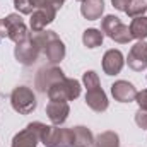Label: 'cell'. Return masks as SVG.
<instances>
[{"label":"cell","mask_w":147,"mask_h":147,"mask_svg":"<svg viewBox=\"0 0 147 147\" xmlns=\"http://www.w3.org/2000/svg\"><path fill=\"white\" fill-rule=\"evenodd\" d=\"M103 9H105L103 0H84V3L80 7V12L86 19L94 21L103 14Z\"/></svg>","instance_id":"cell-16"},{"label":"cell","mask_w":147,"mask_h":147,"mask_svg":"<svg viewBox=\"0 0 147 147\" xmlns=\"http://www.w3.org/2000/svg\"><path fill=\"white\" fill-rule=\"evenodd\" d=\"M103 31L115 41L118 43H128L132 39V34H130V28H127L125 24L120 22L118 17L115 16H108L105 17L103 21Z\"/></svg>","instance_id":"cell-5"},{"label":"cell","mask_w":147,"mask_h":147,"mask_svg":"<svg viewBox=\"0 0 147 147\" xmlns=\"http://www.w3.org/2000/svg\"><path fill=\"white\" fill-rule=\"evenodd\" d=\"M46 113L50 116V120L55 123V125H60L67 120V115H69V105L67 101H50Z\"/></svg>","instance_id":"cell-13"},{"label":"cell","mask_w":147,"mask_h":147,"mask_svg":"<svg viewBox=\"0 0 147 147\" xmlns=\"http://www.w3.org/2000/svg\"><path fill=\"white\" fill-rule=\"evenodd\" d=\"M14 5H16V9H17L19 12H22V14H29V12H33V9H34V5L31 3V0H14Z\"/></svg>","instance_id":"cell-23"},{"label":"cell","mask_w":147,"mask_h":147,"mask_svg":"<svg viewBox=\"0 0 147 147\" xmlns=\"http://www.w3.org/2000/svg\"><path fill=\"white\" fill-rule=\"evenodd\" d=\"M135 99H137V103L140 105V110H146V111H147V91L137 92Z\"/></svg>","instance_id":"cell-26"},{"label":"cell","mask_w":147,"mask_h":147,"mask_svg":"<svg viewBox=\"0 0 147 147\" xmlns=\"http://www.w3.org/2000/svg\"><path fill=\"white\" fill-rule=\"evenodd\" d=\"M39 139L43 140L45 146L50 147H70L74 144L72 130L57 128V127H45L43 123H41Z\"/></svg>","instance_id":"cell-2"},{"label":"cell","mask_w":147,"mask_h":147,"mask_svg":"<svg viewBox=\"0 0 147 147\" xmlns=\"http://www.w3.org/2000/svg\"><path fill=\"white\" fill-rule=\"evenodd\" d=\"M2 26H3V29H5V34L10 38V39H14L17 45L19 43H22V41H26L29 36V33H28V29H26V26H24V22H22V19L19 17V16H16V14H12V16H9L5 21H2L0 22Z\"/></svg>","instance_id":"cell-6"},{"label":"cell","mask_w":147,"mask_h":147,"mask_svg":"<svg viewBox=\"0 0 147 147\" xmlns=\"http://www.w3.org/2000/svg\"><path fill=\"white\" fill-rule=\"evenodd\" d=\"M86 103L89 108H92L94 111L101 113L108 108V99H106V94L103 92V89L99 86L96 87H91L87 89V96H86Z\"/></svg>","instance_id":"cell-10"},{"label":"cell","mask_w":147,"mask_h":147,"mask_svg":"<svg viewBox=\"0 0 147 147\" xmlns=\"http://www.w3.org/2000/svg\"><path fill=\"white\" fill-rule=\"evenodd\" d=\"M128 2H130V0H113V5H115L116 9H120V10H125V7H127Z\"/></svg>","instance_id":"cell-27"},{"label":"cell","mask_w":147,"mask_h":147,"mask_svg":"<svg viewBox=\"0 0 147 147\" xmlns=\"http://www.w3.org/2000/svg\"><path fill=\"white\" fill-rule=\"evenodd\" d=\"M55 12L57 10H53V9H38L36 12H33V17H31V28H33V31L41 33L43 28L55 19Z\"/></svg>","instance_id":"cell-14"},{"label":"cell","mask_w":147,"mask_h":147,"mask_svg":"<svg viewBox=\"0 0 147 147\" xmlns=\"http://www.w3.org/2000/svg\"><path fill=\"white\" fill-rule=\"evenodd\" d=\"M80 94V84L74 79H62L48 89L50 101H70Z\"/></svg>","instance_id":"cell-3"},{"label":"cell","mask_w":147,"mask_h":147,"mask_svg":"<svg viewBox=\"0 0 147 147\" xmlns=\"http://www.w3.org/2000/svg\"><path fill=\"white\" fill-rule=\"evenodd\" d=\"M10 99H12L14 110L22 113V115H28V113H31L36 108V98H34L33 91L28 89V87H17V89H14Z\"/></svg>","instance_id":"cell-4"},{"label":"cell","mask_w":147,"mask_h":147,"mask_svg":"<svg viewBox=\"0 0 147 147\" xmlns=\"http://www.w3.org/2000/svg\"><path fill=\"white\" fill-rule=\"evenodd\" d=\"M39 48H43V51L46 53V57L50 58L51 63H57L63 58L65 55V46L63 43L58 39V36L53 33V31H46V33H39L36 38H34Z\"/></svg>","instance_id":"cell-1"},{"label":"cell","mask_w":147,"mask_h":147,"mask_svg":"<svg viewBox=\"0 0 147 147\" xmlns=\"http://www.w3.org/2000/svg\"><path fill=\"white\" fill-rule=\"evenodd\" d=\"M135 121H137V125H139V127L147 128V111L146 110L139 111V113H137V116H135Z\"/></svg>","instance_id":"cell-25"},{"label":"cell","mask_w":147,"mask_h":147,"mask_svg":"<svg viewBox=\"0 0 147 147\" xmlns=\"http://www.w3.org/2000/svg\"><path fill=\"white\" fill-rule=\"evenodd\" d=\"M130 34L132 38H137V39H144L147 36V19L146 17H135L130 24Z\"/></svg>","instance_id":"cell-18"},{"label":"cell","mask_w":147,"mask_h":147,"mask_svg":"<svg viewBox=\"0 0 147 147\" xmlns=\"http://www.w3.org/2000/svg\"><path fill=\"white\" fill-rule=\"evenodd\" d=\"M41 132V123H33L21 134L14 137L12 147H36V140L39 139Z\"/></svg>","instance_id":"cell-8"},{"label":"cell","mask_w":147,"mask_h":147,"mask_svg":"<svg viewBox=\"0 0 147 147\" xmlns=\"http://www.w3.org/2000/svg\"><path fill=\"white\" fill-rule=\"evenodd\" d=\"M146 10H147V3L144 0H130L125 7V12L130 17H140Z\"/></svg>","instance_id":"cell-20"},{"label":"cell","mask_w":147,"mask_h":147,"mask_svg":"<svg viewBox=\"0 0 147 147\" xmlns=\"http://www.w3.org/2000/svg\"><path fill=\"white\" fill-rule=\"evenodd\" d=\"M128 67L134 70H144L147 67V43L139 41L135 46H132L128 55Z\"/></svg>","instance_id":"cell-9"},{"label":"cell","mask_w":147,"mask_h":147,"mask_svg":"<svg viewBox=\"0 0 147 147\" xmlns=\"http://www.w3.org/2000/svg\"><path fill=\"white\" fill-rule=\"evenodd\" d=\"M123 67V55L118 50H110L106 51L103 58V69L108 75H116Z\"/></svg>","instance_id":"cell-12"},{"label":"cell","mask_w":147,"mask_h":147,"mask_svg":"<svg viewBox=\"0 0 147 147\" xmlns=\"http://www.w3.org/2000/svg\"><path fill=\"white\" fill-rule=\"evenodd\" d=\"M96 147H118V135L113 132H105L98 137Z\"/></svg>","instance_id":"cell-21"},{"label":"cell","mask_w":147,"mask_h":147,"mask_svg":"<svg viewBox=\"0 0 147 147\" xmlns=\"http://www.w3.org/2000/svg\"><path fill=\"white\" fill-rule=\"evenodd\" d=\"M74 134V147H91L92 146V135L84 127H75L72 130Z\"/></svg>","instance_id":"cell-17"},{"label":"cell","mask_w":147,"mask_h":147,"mask_svg":"<svg viewBox=\"0 0 147 147\" xmlns=\"http://www.w3.org/2000/svg\"><path fill=\"white\" fill-rule=\"evenodd\" d=\"M39 45L34 41V38H28L26 41L19 43L17 48H16V57L21 63L24 65H29L33 63L34 60L38 58V53H39Z\"/></svg>","instance_id":"cell-7"},{"label":"cell","mask_w":147,"mask_h":147,"mask_svg":"<svg viewBox=\"0 0 147 147\" xmlns=\"http://www.w3.org/2000/svg\"><path fill=\"white\" fill-rule=\"evenodd\" d=\"M111 92H113L115 99L120 101V103H128V101L135 99V96H137L135 87H134L130 82H125V80L115 82V84L111 86Z\"/></svg>","instance_id":"cell-11"},{"label":"cell","mask_w":147,"mask_h":147,"mask_svg":"<svg viewBox=\"0 0 147 147\" xmlns=\"http://www.w3.org/2000/svg\"><path fill=\"white\" fill-rule=\"evenodd\" d=\"M65 0H31V3L34 7H39V9H53L57 10L58 7H62Z\"/></svg>","instance_id":"cell-22"},{"label":"cell","mask_w":147,"mask_h":147,"mask_svg":"<svg viewBox=\"0 0 147 147\" xmlns=\"http://www.w3.org/2000/svg\"><path fill=\"white\" fill-rule=\"evenodd\" d=\"M62 79H63V72L58 70V69L41 70L39 75H38V79H36V84L41 91H46V89H50L53 84H57V82L62 80Z\"/></svg>","instance_id":"cell-15"},{"label":"cell","mask_w":147,"mask_h":147,"mask_svg":"<svg viewBox=\"0 0 147 147\" xmlns=\"http://www.w3.org/2000/svg\"><path fill=\"white\" fill-rule=\"evenodd\" d=\"M82 41L87 48H96L103 43V33L98 29H87V31H84Z\"/></svg>","instance_id":"cell-19"},{"label":"cell","mask_w":147,"mask_h":147,"mask_svg":"<svg viewBox=\"0 0 147 147\" xmlns=\"http://www.w3.org/2000/svg\"><path fill=\"white\" fill-rule=\"evenodd\" d=\"M84 84H86V87H87V89L99 86L98 74H96V72H86V74H84Z\"/></svg>","instance_id":"cell-24"}]
</instances>
